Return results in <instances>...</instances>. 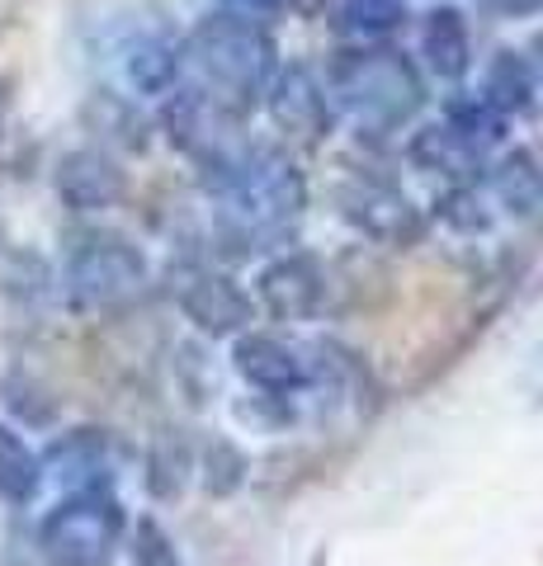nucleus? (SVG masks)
I'll use <instances>...</instances> for the list:
<instances>
[{
    "instance_id": "nucleus-1",
    "label": "nucleus",
    "mask_w": 543,
    "mask_h": 566,
    "mask_svg": "<svg viewBox=\"0 0 543 566\" xmlns=\"http://www.w3.org/2000/svg\"><path fill=\"white\" fill-rule=\"evenodd\" d=\"M213 212L218 232L241 251H265L284 241L307 208V185L289 156L270 147H241L213 156Z\"/></svg>"
},
{
    "instance_id": "nucleus-2",
    "label": "nucleus",
    "mask_w": 543,
    "mask_h": 566,
    "mask_svg": "<svg viewBox=\"0 0 543 566\" xmlns=\"http://www.w3.org/2000/svg\"><path fill=\"white\" fill-rule=\"evenodd\" d=\"M185 62L199 71L203 99H213L218 109H251L265 99V91L279 76L274 62V39L260 20H241V14H208L195 24L185 43Z\"/></svg>"
},
{
    "instance_id": "nucleus-3",
    "label": "nucleus",
    "mask_w": 543,
    "mask_h": 566,
    "mask_svg": "<svg viewBox=\"0 0 543 566\" xmlns=\"http://www.w3.org/2000/svg\"><path fill=\"white\" fill-rule=\"evenodd\" d=\"M326 99L364 133H397L420 114L426 85L416 66L393 48H355L326 66Z\"/></svg>"
},
{
    "instance_id": "nucleus-4",
    "label": "nucleus",
    "mask_w": 543,
    "mask_h": 566,
    "mask_svg": "<svg viewBox=\"0 0 543 566\" xmlns=\"http://www.w3.org/2000/svg\"><path fill=\"white\" fill-rule=\"evenodd\" d=\"M128 538V510L109 486L66 491L39 520V553L48 566H109Z\"/></svg>"
},
{
    "instance_id": "nucleus-5",
    "label": "nucleus",
    "mask_w": 543,
    "mask_h": 566,
    "mask_svg": "<svg viewBox=\"0 0 543 566\" xmlns=\"http://www.w3.org/2000/svg\"><path fill=\"white\" fill-rule=\"evenodd\" d=\"M62 279L76 307H118L143 293L147 255L118 232H81L66 251Z\"/></svg>"
},
{
    "instance_id": "nucleus-6",
    "label": "nucleus",
    "mask_w": 543,
    "mask_h": 566,
    "mask_svg": "<svg viewBox=\"0 0 543 566\" xmlns=\"http://www.w3.org/2000/svg\"><path fill=\"white\" fill-rule=\"evenodd\" d=\"M109 52L133 95H170V85L185 71V48L161 24H128Z\"/></svg>"
},
{
    "instance_id": "nucleus-7",
    "label": "nucleus",
    "mask_w": 543,
    "mask_h": 566,
    "mask_svg": "<svg viewBox=\"0 0 543 566\" xmlns=\"http://www.w3.org/2000/svg\"><path fill=\"white\" fill-rule=\"evenodd\" d=\"M336 203H341V218L349 227H359L364 237H374V241L407 245L420 232V212L411 208L407 193L393 189V185H383V180H369V175L341 185Z\"/></svg>"
},
{
    "instance_id": "nucleus-8",
    "label": "nucleus",
    "mask_w": 543,
    "mask_h": 566,
    "mask_svg": "<svg viewBox=\"0 0 543 566\" xmlns=\"http://www.w3.org/2000/svg\"><path fill=\"white\" fill-rule=\"evenodd\" d=\"M232 368L241 374V382H251L255 392L265 397H293L303 392L312 368L303 359V349L279 340V335H265V331H241L237 345H232Z\"/></svg>"
},
{
    "instance_id": "nucleus-9",
    "label": "nucleus",
    "mask_w": 543,
    "mask_h": 566,
    "mask_svg": "<svg viewBox=\"0 0 543 566\" xmlns=\"http://www.w3.org/2000/svg\"><path fill=\"white\" fill-rule=\"evenodd\" d=\"M260 303L279 322H307L326 303V270L312 255H279L260 270Z\"/></svg>"
},
{
    "instance_id": "nucleus-10",
    "label": "nucleus",
    "mask_w": 543,
    "mask_h": 566,
    "mask_svg": "<svg viewBox=\"0 0 543 566\" xmlns=\"http://www.w3.org/2000/svg\"><path fill=\"white\" fill-rule=\"evenodd\" d=\"M180 312L203 335H241L251 326V297L213 270H195L180 283Z\"/></svg>"
},
{
    "instance_id": "nucleus-11",
    "label": "nucleus",
    "mask_w": 543,
    "mask_h": 566,
    "mask_svg": "<svg viewBox=\"0 0 543 566\" xmlns=\"http://www.w3.org/2000/svg\"><path fill=\"white\" fill-rule=\"evenodd\" d=\"M270 99V114L284 133L297 137H322V128L331 123V99H326V85L312 76L307 66H289L279 71L274 85L265 91Z\"/></svg>"
},
{
    "instance_id": "nucleus-12",
    "label": "nucleus",
    "mask_w": 543,
    "mask_h": 566,
    "mask_svg": "<svg viewBox=\"0 0 543 566\" xmlns=\"http://www.w3.org/2000/svg\"><path fill=\"white\" fill-rule=\"evenodd\" d=\"M58 193H62L66 208L100 212V208L118 203V193H124V170L100 151H72V156H62V166H58Z\"/></svg>"
},
{
    "instance_id": "nucleus-13",
    "label": "nucleus",
    "mask_w": 543,
    "mask_h": 566,
    "mask_svg": "<svg viewBox=\"0 0 543 566\" xmlns=\"http://www.w3.org/2000/svg\"><path fill=\"white\" fill-rule=\"evenodd\" d=\"M420 52H426L430 76L440 81H463L472 66V39H468V20L453 6H435L420 24Z\"/></svg>"
},
{
    "instance_id": "nucleus-14",
    "label": "nucleus",
    "mask_w": 543,
    "mask_h": 566,
    "mask_svg": "<svg viewBox=\"0 0 543 566\" xmlns=\"http://www.w3.org/2000/svg\"><path fill=\"white\" fill-rule=\"evenodd\" d=\"M58 476L66 491H85V486H109V458H104V439L95 430H76L62 444H52L43 458V476Z\"/></svg>"
},
{
    "instance_id": "nucleus-15",
    "label": "nucleus",
    "mask_w": 543,
    "mask_h": 566,
    "mask_svg": "<svg viewBox=\"0 0 543 566\" xmlns=\"http://www.w3.org/2000/svg\"><path fill=\"white\" fill-rule=\"evenodd\" d=\"M534 95H539V76H534V66L524 62L520 52H497V57L487 62L482 95H478L487 109H497L501 118L530 114L534 109Z\"/></svg>"
},
{
    "instance_id": "nucleus-16",
    "label": "nucleus",
    "mask_w": 543,
    "mask_h": 566,
    "mask_svg": "<svg viewBox=\"0 0 543 566\" xmlns=\"http://www.w3.org/2000/svg\"><path fill=\"white\" fill-rule=\"evenodd\" d=\"M497 199L520 218H543V151L520 147L497 166Z\"/></svg>"
},
{
    "instance_id": "nucleus-17",
    "label": "nucleus",
    "mask_w": 543,
    "mask_h": 566,
    "mask_svg": "<svg viewBox=\"0 0 543 566\" xmlns=\"http://www.w3.org/2000/svg\"><path fill=\"white\" fill-rule=\"evenodd\" d=\"M43 491V458L24 444L20 430L0 424V501L6 505H33Z\"/></svg>"
},
{
    "instance_id": "nucleus-18",
    "label": "nucleus",
    "mask_w": 543,
    "mask_h": 566,
    "mask_svg": "<svg viewBox=\"0 0 543 566\" xmlns=\"http://www.w3.org/2000/svg\"><path fill=\"white\" fill-rule=\"evenodd\" d=\"M401 20H407V0H341V24L359 39L393 33Z\"/></svg>"
},
{
    "instance_id": "nucleus-19",
    "label": "nucleus",
    "mask_w": 543,
    "mask_h": 566,
    "mask_svg": "<svg viewBox=\"0 0 543 566\" xmlns=\"http://www.w3.org/2000/svg\"><path fill=\"white\" fill-rule=\"evenodd\" d=\"M128 557H133V566H185L180 553H175V543L166 538V528L156 524V520H143V524L133 528Z\"/></svg>"
},
{
    "instance_id": "nucleus-20",
    "label": "nucleus",
    "mask_w": 543,
    "mask_h": 566,
    "mask_svg": "<svg viewBox=\"0 0 543 566\" xmlns=\"http://www.w3.org/2000/svg\"><path fill=\"white\" fill-rule=\"evenodd\" d=\"M478 6L505 14V20H534V14H543V0H478Z\"/></svg>"
},
{
    "instance_id": "nucleus-21",
    "label": "nucleus",
    "mask_w": 543,
    "mask_h": 566,
    "mask_svg": "<svg viewBox=\"0 0 543 566\" xmlns=\"http://www.w3.org/2000/svg\"><path fill=\"white\" fill-rule=\"evenodd\" d=\"M227 14H241V20H255V14H274L284 0H218Z\"/></svg>"
},
{
    "instance_id": "nucleus-22",
    "label": "nucleus",
    "mask_w": 543,
    "mask_h": 566,
    "mask_svg": "<svg viewBox=\"0 0 543 566\" xmlns=\"http://www.w3.org/2000/svg\"><path fill=\"white\" fill-rule=\"evenodd\" d=\"M530 66H534V76L543 81V39H539V62H530Z\"/></svg>"
},
{
    "instance_id": "nucleus-23",
    "label": "nucleus",
    "mask_w": 543,
    "mask_h": 566,
    "mask_svg": "<svg viewBox=\"0 0 543 566\" xmlns=\"http://www.w3.org/2000/svg\"><path fill=\"white\" fill-rule=\"evenodd\" d=\"M534 374H539V387H543V354H539V359H534Z\"/></svg>"
}]
</instances>
